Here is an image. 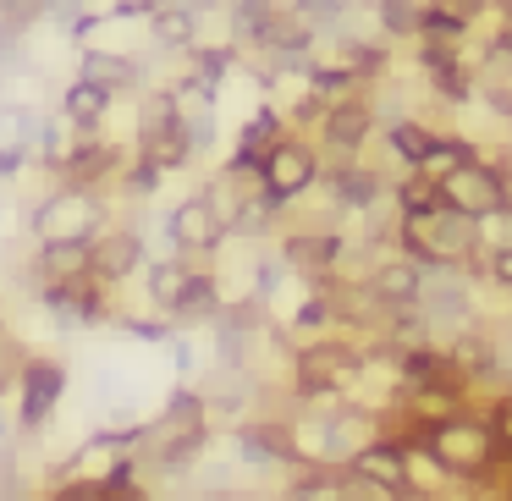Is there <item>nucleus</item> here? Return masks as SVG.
<instances>
[{
  "instance_id": "cd10ccee",
  "label": "nucleus",
  "mask_w": 512,
  "mask_h": 501,
  "mask_svg": "<svg viewBox=\"0 0 512 501\" xmlns=\"http://www.w3.org/2000/svg\"><path fill=\"white\" fill-rule=\"evenodd\" d=\"M116 325H122L133 342H149V347H166L171 336H177V325L160 320V314H116Z\"/></svg>"
},
{
  "instance_id": "dca6fc26",
  "label": "nucleus",
  "mask_w": 512,
  "mask_h": 501,
  "mask_svg": "<svg viewBox=\"0 0 512 501\" xmlns=\"http://www.w3.org/2000/svg\"><path fill=\"white\" fill-rule=\"evenodd\" d=\"M364 287L380 298V309H413V303H419V287H424V270L408 265V259H386V265L369 270Z\"/></svg>"
},
{
  "instance_id": "1a4fd4ad",
  "label": "nucleus",
  "mask_w": 512,
  "mask_h": 501,
  "mask_svg": "<svg viewBox=\"0 0 512 501\" xmlns=\"http://www.w3.org/2000/svg\"><path fill=\"white\" fill-rule=\"evenodd\" d=\"M127 149L122 144H105V138H83V144H72L67 155L56 160V188H78V193H100L105 182H116L122 177V166H127Z\"/></svg>"
},
{
  "instance_id": "393cba45",
  "label": "nucleus",
  "mask_w": 512,
  "mask_h": 501,
  "mask_svg": "<svg viewBox=\"0 0 512 501\" xmlns=\"http://www.w3.org/2000/svg\"><path fill=\"white\" fill-rule=\"evenodd\" d=\"M391 149H397V155L419 171L424 155L435 149V133H430V127H419V122H391Z\"/></svg>"
},
{
  "instance_id": "9d476101",
  "label": "nucleus",
  "mask_w": 512,
  "mask_h": 501,
  "mask_svg": "<svg viewBox=\"0 0 512 501\" xmlns=\"http://www.w3.org/2000/svg\"><path fill=\"white\" fill-rule=\"evenodd\" d=\"M232 446H237V457L254 463V468H298L287 419H243V424H232Z\"/></svg>"
},
{
  "instance_id": "0eeeda50",
  "label": "nucleus",
  "mask_w": 512,
  "mask_h": 501,
  "mask_svg": "<svg viewBox=\"0 0 512 501\" xmlns=\"http://www.w3.org/2000/svg\"><path fill=\"white\" fill-rule=\"evenodd\" d=\"M435 188H441V204H446V210L463 215V221H474V226L507 210V182H501L490 166H479V160H468V166L446 171Z\"/></svg>"
},
{
  "instance_id": "7c9ffc66",
  "label": "nucleus",
  "mask_w": 512,
  "mask_h": 501,
  "mask_svg": "<svg viewBox=\"0 0 512 501\" xmlns=\"http://www.w3.org/2000/svg\"><path fill=\"white\" fill-rule=\"evenodd\" d=\"M380 28L386 34H419V6L413 0H380Z\"/></svg>"
},
{
  "instance_id": "6ab92c4d",
  "label": "nucleus",
  "mask_w": 512,
  "mask_h": 501,
  "mask_svg": "<svg viewBox=\"0 0 512 501\" xmlns=\"http://www.w3.org/2000/svg\"><path fill=\"white\" fill-rule=\"evenodd\" d=\"M78 78L100 83V89H111V94H122V89H144V72H138V61H133V56H116V50H83Z\"/></svg>"
},
{
  "instance_id": "e433bc0d",
  "label": "nucleus",
  "mask_w": 512,
  "mask_h": 501,
  "mask_svg": "<svg viewBox=\"0 0 512 501\" xmlns=\"http://www.w3.org/2000/svg\"><path fill=\"white\" fill-rule=\"evenodd\" d=\"M0 331H6V314H0Z\"/></svg>"
},
{
  "instance_id": "2f4dec72",
  "label": "nucleus",
  "mask_w": 512,
  "mask_h": 501,
  "mask_svg": "<svg viewBox=\"0 0 512 501\" xmlns=\"http://www.w3.org/2000/svg\"><path fill=\"white\" fill-rule=\"evenodd\" d=\"M430 12H441V17H452V23H474L479 12H485V0H430Z\"/></svg>"
},
{
  "instance_id": "ddd939ff",
  "label": "nucleus",
  "mask_w": 512,
  "mask_h": 501,
  "mask_svg": "<svg viewBox=\"0 0 512 501\" xmlns=\"http://www.w3.org/2000/svg\"><path fill=\"white\" fill-rule=\"evenodd\" d=\"M336 259H342V237L336 232H292L281 243V265L309 276V281H325L336 270Z\"/></svg>"
},
{
  "instance_id": "4468645a",
  "label": "nucleus",
  "mask_w": 512,
  "mask_h": 501,
  "mask_svg": "<svg viewBox=\"0 0 512 501\" xmlns=\"http://www.w3.org/2000/svg\"><path fill=\"white\" fill-rule=\"evenodd\" d=\"M369 127H375V111H369L364 100H336V105H325V116H320V133H325V149H336V155H353L358 144L369 138Z\"/></svg>"
},
{
  "instance_id": "5701e85b",
  "label": "nucleus",
  "mask_w": 512,
  "mask_h": 501,
  "mask_svg": "<svg viewBox=\"0 0 512 501\" xmlns=\"http://www.w3.org/2000/svg\"><path fill=\"white\" fill-rule=\"evenodd\" d=\"M397 210H402V221H424V215L446 210V204H441V188H435L430 177H419V171H413V177L397 188Z\"/></svg>"
},
{
  "instance_id": "f3484780",
  "label": "nucleus",
  "mask_w": 512,
  "mask_h": 501,
  "mask_svg": "<svg viewBox=\"0 0 512 501\" xmlns=\"http://www.w3.org/2000/svg\"><path fill=\"white\" fill-rule=\"evenodd\" d=\"M193 270H199V265H188V259H177V254L144 259V298H149V309H155L160 320L177 309V298H182V287H188Z\"/></svg>"
},
{
  "instance_id": "9b49d317",
  "label": "nucleus",
  "mask_w": 512,
  "mask_h": 501,
  "mask_svg": "<svg viewBox=\"0 0 512 501\" xmlns=\"http://www.w3.org/2000/svg\"><path fill=\"white\" fill-rule=\"evenodd\" d=\"M144 259L149 254H144V232H138V226H105V232L94 237V281H105V287L138 276Z\"/></svg>"
},
{
  "instance_id": "bb28decb",
  "label": "nucleus",
  "mask_w": 512,
  "mask_h": 501,
  "mask_svg": "<svg viewBox=\"0 0 512 501\" xmlns=\"http://www.w3.org/2000/svg\"><path fill=\"white\" fill-rule=\"evenodd\" d=\"M325 325H336V309H331V298H325V292H314V298H303V303H298V314H292V331H303L309 342H320V336H325Z\"/></svg>"
},
{
  "instance_id": "aec40b11",
  "label": "nucleus",
  "mask_w": 512,
  "mask_h": 501,
  "mask_svg": "<svg viewBox=\"0 0 512 501\" xmlns=\"http://www.w3.org/2000/svg\"><path fill=\"white\" fill-rule=\"evenodd\" d=\"M182 116H177V100H171V89H144L138 94V149L155 144V138L177 133Z\"/></svg>"
},
{
  "instance_id": "4be33fe9",
  "label": "nucleus",
  "mask_w": 512,
  "mask_h": 501,
  "mask_svg": "<svg viewBox=\"0 0 512 501\" xmlns=\"http://www.w3.org/2000/svg\"><path fill=\"white\" fill-rule=\"evenodd\" d=\"M149 34H155V45H166V50H188L193 34H199V17L182 12V6H160V12L149 17Z\"/></svg>"
},
{
  "instance_id": "473e14b6",
  "label": "nucleus",
  "mask_w": 512,
  "mask_h": 501,
  "mask_svg": "<svg viewBox=\"0 0 512 501\" xmlns=\"http://www.w3.org/2000/svg\"><path fill=\"white\" fill-rule=\"evenodd\" d=\"M485 270H490V281H496V287H507V292H512V248H490Z\"/></svg>"
},
{
  "instance_id": "f03ea898",
  "label": "nucleus",
  "mask_w": 512,
  "mask_h": 501,
  "mask_svg": "<svg viewBox=\"0 0 512 501\" xmlns=\"http://www.w3.org/2000/svg\"><path fill=\"white\" fill-rule=\"evenodd\" d=\"M364 375V353L342 336H320L292 353V397L298 402H336Z\"/></svg>"
},
{
  "instance_id": "f704fd0d",
  "label": "nucleus",
  "mask_w": 512,
  "mask_h": 501,
  "mask_svg": "<svg viewBox=\"0 0 512 501\" xmlns=\"http://www.w3.org/2000/svg\"><path fill=\"white\" fill-rule=\"evenodd\" d=\"M12 435H17V419H12V413H6V408H0V446L12 441Z\"/></svg>"
},
{
  "instance_id": "423d86ee",
  "label": "nucleus",
  "mask_w": 512,
  "mask_h": 501,
  "mask_svg": "<svg viewBox=\"0 0 512 501\" xmlns=\"http://www.w3.org/2000/svg\"><path fill=\"white\" fill-rule=\"evenodd\" d=\"M347 468H353L380 501H419L413 496V479H408V441H397V435L380 430L369 446H358V452L347 457Z\"/></svg>"
},
{
  "instance_id": "39448f33",
  "label": "nucleus",
  "mask_w": 512,
  "mask_h": 501,
  "mask_svg": "<svg viewBox=\"0 0 512 501\" xmlns=\"http://www.w3.org/2000/svg\"><path fill=\"white\" fill-rule=\"evenodd\" d=\"M259 193H265L270 204H292V199H303V193L320 182V155H314L303 138H281L276 149H270L265 160H259Z\"/></svg>"
},
{
  "instance_id": "c756f323",
  "label": "nucleus",
  "mask_w": 512,
  "mask_h": 501,
  "mask_svg": "<svg viewBox=\"0 0 512 501\" xmlns=\"http://www.w3.org/2000/svg\"><path fill=\"white\" fill-rule=\"evenodd\" d=\"M23 358H28V347L17 342L12 331H0V397H6V391H17V375H23Z\"/></svg>"
},
{
  "instance_id": "412c9836",
  "label": "nucleus",
  "mask_w": 512,
  "mask_h": 501,
  "mask_svg": "<svg viewBox=\"0 0 512 501\" xmlns=\"http://www.w3.org/2000/svg\"><path fill=\"white\" fill-rule=\"evenodd\" d=\"M325 182H331V193H336L342 210H375L380 204V177L364 171V166H336Z\"/></svg>"
},
{
  "instance_id": "a878e982",
  "label": "nucleus",
  "mask_w": 512,
  "mask_h": 501,
  "mask_svg": "<svg viewBox=\"0 0 512 501\" xmlns=\"http://www.w3.org/2000/svg\"><path fill=\"white\" fill-rule=\"evenodd\" d=\"M160 177H166L160 166H149L144 155H133V160L122 166V177H116V188H122L127 199H155V193H160Z\"/></svg>"
},
{
  "instance_id": "a211bd4d",
  "label": "nucleus",
  "mask_w": 512,
  "mask_h": 501,
  "mask_svg": "<svg viewBox=\"0 0 512 501\" xmlns=\"http://www.w3.org/2000/svg\"><path fill=\"white\" fill-rule=\"evenodd\" d=\"M226 309V298H221V281L210 276V270H193L188 276V287H182V298H177V309L166 314L171 325H215V314Z\"/></svg>"
},
{
  "instance_id": "c85d7f7f",
  "label": "nucleus",
  "mask_w": 512,
  "mask_h": 501,
  "mask_svg": "<svg viewBox=\"0 0 512 501\" xmlns=\"http://www.w3.org/2000/svg\"><path fill=\"white\" fill-rule=\"evenodd\" d=\"M45 12H50V0H0V28H17V34H28V28H34Z\"/></svg>"
},
{
  "instance_id": "20e7f679",
  "label": "nucleus",
  "mask_w": 512,
  "mask_h": 501,
  "mask_svg": "<svg viewBox=\"0 0 512 501\" xmlns=\"http://www.w3.org/2000/svg\"><path fill=\"white\" fill-rule=\"evenodd\" d=\"M61 397H67V364L50 353H28L23 375H17V435H39L50 419H56Z\"/></svg>"
},
{
  "instance_id": "b1692460",
  "label": "nucleus",
  "mask_w": 512,
  "mask_h": 501,
  "mask_svg": "<svg viewBox=\"0 0 512 501\" xmlns=\"http://www.w3.org/2000/svg\"><path fill=\"white\" fill-rule=\"evenodd\" d=\"M485 430H490V446H496V468H512V391H501L485 408Z\"/></svg>"
},
{
  "instance_id": "f8f14e48",
  "label": "nucleus",
  "mask_w": 512,
  "mask_h": 501,
  "mask_svg": "<svg viewBox=\"0 0 512 501\" xmlns=\"http://www.w3.org/2000/svg\"><path fill=\"white\" fill-rule=\"evenodd\" d=\"M94 276V243H39L34 287H72Z\"/></svg>"
},
{
  "instance_id": "72a5a7b5",
  "label": "nucleus",
  "mask_w": 512,
  "mask_h": 501,
  "mask_svg": "<svg viewBox=\"0 0 512 501\" xmlns=\"http://www.w3.org/2000/svg\"><path fill=\"white\" fill-rule=\"evenodd\" d=\"M23 171H28V149L23 144H0V182L23 177Z\"/></svg>"
},
{
  "instance_id": "2eb2a0df",
  "label": "nucleus",
  "mask_w": 512,
  "mask_h": 501,
  "mask_svg": "<svg viewBox=\"0 0 512 501\" xmlns=\"http://www.w3.org/2000/svg\"><path fill=\"white\" fill-rule=\"evenodd\" d=\"M111 105H116L111 89H100V83H89V78H72L67 94H61V122L78 127L83 138H94L105 127V116H111Z\"/></svg>"
},
{
  "instance_id": "c9c22d12",
  "label": "nucleus",
  "mask_w": 512,
  "mask_h": 501,
  "mask_svg": "<svg viewBox=\"0 0 512 501\" xmlns=\"http://www.w3.org/2000/svg\"><path fill=\"white\" fill-rule=\"evenodd\" d=\"M501 45H507V50H512V6H507V34H501Z\"/></svg>"
},
{
  "instance_id": "7ed1b4c3",
  "label": "nucleus",
  "mask_w": 512,
  "mask_h": 501,
  "mask_svg": "<svg viewBox=\"0 0 512 501\" xmlns=\"http://www.w3.org/2000/svg\"><path fill=\"white\" fill-rule=\"evenodd\" d=\"M111 226L100 193H78V188H50L34 210V237L39 243H94Z\"/></svg>"
},
{
  "instance_id": "f257e3e1",
  "label": "nucleus",
  "mask_w": 512,
  "mask_h": 501,
  "mask_svg": "<svg viewBox=\"0 0 512 501\" xmlns=\"http://www.w3.org/2000/svg\"><path fill=\"white\" fill-rule=\"evenodd\" d=\"M215 413L210 402L199 397V386H177L166 397V408L155 419H144V435H138V468L144 474H182V468L199 463V452L210 446Z\"/></svg>"
},
{
  "instance_id": "6e6552de",
  "label": "nucleus",
  "mask_w": 512,
  "mask_h": 501,
  "mask_svg": "<svg viewBox=\"0 0 512 501\" xmlns=\"http://www.w3.org/2000/svg\"><path fill=\"white\" fill-rule=\"evenodd\" d=\"M166 237H171V254L188 259V265H199V259L221 254L226 226H221V215L204 204V193H193V199H182L177 210L166 215Z\"/></svg>"
}]
</instances>
